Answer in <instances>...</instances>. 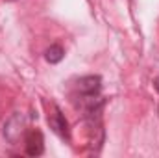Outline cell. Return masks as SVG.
<instances>
[{"instance_id":"1","label":"cell","mask_w":159,"mask_h":158,"mask_svg":"<svg viewBox=\"0 0 159 158\" xmlns=\"http://www.w3.org/2000/svg\"><path fill=\"white\" fill-rule=\"evenodd\" d=\"M22 132H24V119H22V116H20V114L11 116L9 121L6 123V126H4V136H6V140H7L9 143H17V141L20 140Z\"/></svg>"},{"instance_id":"2","label":"cell","mask_w":159,"mask_h":158,"mask_svg":"<svg viewBox=\"0 0 159 158\" xmlns=\"http://www.w3.org/2000/svg\"><path fill=\"white\" fill-rule=\"evenodd\" d=\"M26 155L28 156H39L44 151V138L39 130H30L26 134Z\"/></svg>"},{"instance_id":"3","label":"cell","mask_w":159,"mask_h":158,"mask_svg":"<svg viewBox=\"0 0 159 158\" xmlns=\"http://www.w3.org/2000/svg\"><path fill=\"white\" fill-rule=\"evenodd\" d=\"M50 126H52V130H54L56 134H59L63 140H69V138H70V134H69V123H67L65 116L61 114V110H59L57 106L54 108V114H52V117H50Z\"/></svg>"},{"instance_id":"4","label":"cell","mask_w":159,"mask_h":158,"mask_svg":"<svg viewBox=\"0 0 159 158\" xmlns=\"http://www.w3.org/2000/svg\"><path fill=\"white\" fill-rule=\"evenodd\" d=\"M102 87V78L96 77V75H91V77H83L78 80V91L83 95H93V93H98Z\"/></svg>"},{"instance_id":"5","label":"cell","mask_w":159,"mask_h":158,"mask_svg":"<svg viewBox=\"0 0 159 158\" xmlns=\"http://www.w3.org/2000/svg\"><path fill=\"white\" fill-rule=\"evenodd\" d=\"M63 56H65V50L61 45H50L44 52V58L48 63H59L63 60Z\"/></svg>"},{"instance_id":"6","label":"cell","mask_w":159,"mask_h":158,"mask_svg":"<svg viewBox=\"0 0 159 158\" xmlns=\"http://www.w3.org/2000/svg\"><path fill=\"white\" fill-rule=\"evenodd\" d=\"M154 86H156V89H157V91H159V77H157V78H156V80H154Z\"/></svg>"},{"instance_id":"7","label":"cell","mask_w":159,"mask_h":158,"mask_svg":"<svg viewBox=\"0 0 159 158\" xmlns=\"http://www.w3.org/2000/svg\"><path fill=\"white\" fill-rule=\"evenodd\" d=\"M7 2H13V0H7Z\"/></svg>"}]
</instances>
